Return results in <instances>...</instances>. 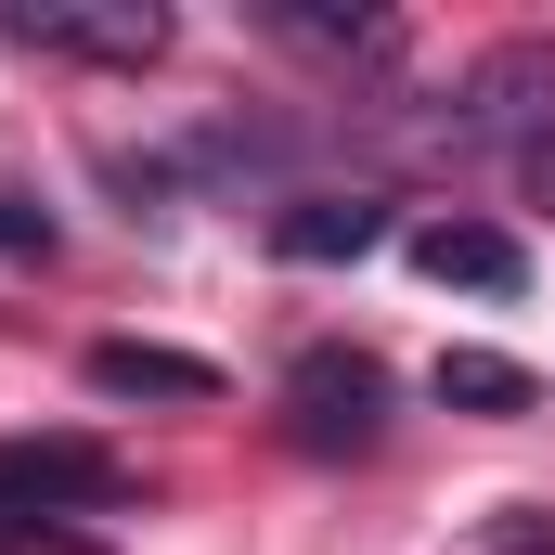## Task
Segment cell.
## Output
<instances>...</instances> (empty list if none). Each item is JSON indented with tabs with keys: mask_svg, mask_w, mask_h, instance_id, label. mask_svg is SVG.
Wrapping results in <instances>:
<instances>
[{
	"mask_svg": "<svg viewBox=\"0 0 555 555\" xmlns=\"http://www.w3.org/2000/svg\"><path fill=\"white\" fill-rule=\"evenodd\" d=\"M117 491L104 439H0V543H39L52 517H91Z\"/></svg>",
	"mask_w": 555,
	"mask_h": 555,
	"instance_id": "obj_1",
	"label": "cell"
},
{
	"mask_svg": "<svg viewBox=\"0 0 555 555\" xmlns=\"http://www.w3.org/2000/svg\"><path fill=\"white\" fill-rule=\"evenodd\" d=\"M0 39L65 52V65H155V52H168V13H155V0H13Z\"/></svg>",
	"mask_w": 555,
	"mask_h": 555,
	"instance_id": "obj_2",
	"label": "cell"
},
{
	"mask_svg": "<svg viewBox=\"0 0 555 555\" xmlns=\"http://www.w3.org/2000/svg\"><path fill=\"white\" fill-rule=\"evenodd\" d=\"M259 168H284L272 117H207V130L155 142V155H117L104 181H117V194H207V181H259Z\"/></svg>",
	"mask_w": 555,
	"mask_h": 555,
	"instance_id": "obj_3",
	"label": "cell"
},
{
	"mask_svg": "<svg viewBox=\"0 0 555 555\" xmlns=\"http://www.w3.org/2000/svg\"><path fill=\"white\" fill-rule=\"evenodd\" d=\"M284 401H297V439H310V452H362V439L388 426V375H375L362 349H297Z\"/></svg>",
	"mask_w": 555,
	"mask_h": 555,
	"instance_id": "obj_4",
	"label": "cell"
},
{
	"mask_svg": "<svg viewBox=\"0 0 555 555\" xmlns=\"http://www.w3.org/2000/svg\"><path fill=\"white\" fill-rule=\"evenodd\" d=\"M414 272L426 284H465V297H517V284H530V246H517L504 220H426Z\"/></svg>",
	"mask_w": 555,
	"mask_h": 555,
	"instance_id": "obj_5",
	"label": "cell"
},
{
	"mask_svg": "<svg viewBox=\"0 0 555 555\" xmlns=\"http://www.w3.org/2000/svg\"><path fill=\"white\" fill-rule=\"evenodd\" d=\"M375 246H388V207L375 194H297V207H272V259H297V272L375 259Z\"/></svg>",
	"mask_w": 555,
	"mask_h": 555,
	"instance_id": "obj_6",
	"label": "cell"
},
{
	"mask_svg": "<svg viewBox=\"0 0 555 555\" xmlns=\"http://www.w3.org/2000/svg\"><path fill=\"white\" fill-rule=\"evenodd\" d=\"M91 388H104V401H207L220 375H207L194 349H142V336H104V349H91Z\"/></svg>",
	"mask_w": 555,
	"mask_h": 555,
	"instance_id": "obj_7",
	"label": "cell"
},
{
	"mask_svg": "<svg viewBox=\"0 0 555 555\" xmlns=\"http://www.w3.org/2000/svg\"><path fill=\"white\" fill-rule=\"evenodd\" d=\"M259 26L297 39V52H323V65H388L401 52V26L388 13H310V0H259Z\"/></svg>",
	"mask_w": 555,
	"mask_h": 555,
	"instance_id": "obj_8",
	"label": "cell"
},
{
	"mask_svg": "<svg viewBox=\"0 0 555 555\" xmlns=\"http://www.w3.org/2000/svg\"><path fill=\"white\" fill-rule=\"evenodd\" d=\"M439 401H465V414H530V375L504 362V349H439V375H426Z\"/></svg>",
	"mask_w": 555,
	"mask_h": 555,
	"instance_id": "obj_9",
	"label": "cell"
},
{
	"mask_svg": "<svg viewBox=\"0 0 555 555\" xmlns=\"http://www.w3.org/2000/svg\"><path fill=\"white\" fill-rule=\"evenodd\" d=\"M0 259H52V220H39V207H13V194H0Z\"/></svg>",
	"mask_w": 555,
	"mask_h": 555,
	"instance_id": "obj_10",
	"label": "cell"
},
{
	"mask_svg": "<svg viewBox=\"0 0 555 555\" xmlns=\"http://www.w3.org/2000/svg\"><path fill=\"white\" fill-rule=\"evenodd\" d=\"M491 543H504V555H555V530H543V504H504V517H491Z\"/></svg>",
	"mask_w": 555,
	"mask_h": 555,
	"instance_id": "obj_11",
	"label": "cell"
},
{
	"mask_svg": "<svg viewBox=\"0 0 555 555\" xmlns=\"http://www.w3.org/2000/svg\"><path fill=\"white\" fill-rule=\"evenodd\" d=\"M530 194H543V207H555V142H530Z\"/></svg>",
	"mask_w": 555,
	"mask_h": 555,
	"instance_id": "obj_12",
	"label": "cell"
}]
</instances>
